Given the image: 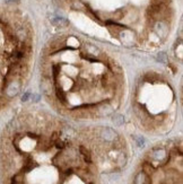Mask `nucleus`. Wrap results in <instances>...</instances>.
<instances>
[{"label":"nucleus","mask_w":183,"mask_h":184,"mask_svg":"<svg viewBox=\"0 0 183 184\" xmlns=\"http://www.w3.org/2000/svg\"><path fill=\"white\" fill-rule=\"evenodd\" d=\"M52 24L56 25V26H60V27H64V26H68L69 22L66 19V18H62V17H56L52 19Z\"/></svg>","instance_id":"0eeeda50"},{"label":"nucleus","mask_w":183,"mask_h":184,"mask_svg":"<svg viewBox=\"0 0 183 184\" xmlns=\"http://www.w3.org/2000/svg\"><path fill=\"white\" fill-rule=\"evenodd\" d=\"M97 111L101 115H110L113 113V109L110 104L105 103V102H102L97 105Z\"/></svg>","instance_id":"7ed1b4c3"},{"label":"nucleus","mask_w":183,"mask_h":184,"mask_svg":"<svg viewBox=\"0 0 183 184\" xmlns=\"http://www.w3.org/2000/svg\"><path fill=\"white\" fill-rule=\"evenodd\" d=\"M56 96H57V98L60 101L62 104H66L67 103V96H66V93L63 91V88L61 87V86H57L56 87Z\"/></svg>","instance_id":"423d86ee"},{"label":"nucleus","mask_w":183,"mask_h":184,"mask_svg":"<svg viewBox=\"0 0 183 184\" xmlns=\"http://www.w3.org/2000/svg\"><path fill=\"white\" fill-rule=\"evenodd\" d=\"M19 91H21V84H19V81H18V80H15V79L10 80V81L7 84L6 88H5V93H6V95H7V96H9V97H14V96H16V95L19 93Z\"/></svg>","instance_id":"f257e3e1"},{"label":"nucleus","mask_w":183,"mask_h":184,"mask_svg":"<svg viewBox=\"0 0 183 184\" xmlns=\"http://www.w3.org/2000/svg\"><path fill=\"white\" fill-rule=\"evenodd\" d=\"M30 96H32V95H30V93H29V92L25 93V94L22 96V102H27V101L30 98Z\"/></svg>","instance_id":"4468645a"},{"label":"nucleus","mask_w":183,"mask_h":184,"mask_svg":"<svg viewBox=\"0 0 183 184\" xmlns=\"http://www.w3.org/2000/svg\"><path fill=\"white\" fill-rule=\"evenodd\" d=\"M101 137L105 141H111L112 142V141H114L118 138V133L113 129H111V128H104L101 131Z\"/></svg>","instance_id":"f03ea898"},{"label":"nucleus","mask_w":183,"mask_h":184,"mask_svg":"<svg viewBox=\"0 0 183 184\" xmlns=\"http://www.w3.org/2000/svg\"><path fill=\"white\" fill-rule=\"evenodd\" d=\"M144 145H145V139L143 137H138L137 138V146L138 147H144Z\"/></svg>","instance_id":"ddd939ff"},{"label":"nucleus","mask_w":183,"mask_h":184,"mask_svg":"<svg viewBox=\"0 0 183 184\" xmlns=\"http://www.w3.org/2000/svg\"><path fill=\"white\" fill-rule=\"evenodd\" d=\"M51 71H52V76H53L54 80H57V78H58V76H59V72H60L59 66H58V64H54V66H52V69H51Z\"/></svg>","instance_id":"9d476101"},{"label":"nucleus","mask_w":183,"mask_h":184,"mask_svg":"<svg viewBox=\"0 0 183 184\" xmlns=\"http://www.w3.org/2000/svg\"><path fill=\"white\" fill-rule=\"evenodd\" d=\"M30 97H32L33 102H38V99H40V95H32Z\"/></svg>","instance_id":"2eb2a0df"},{"label":"nucleus","mask_w":183,"mask_h":184,"mask_svg":"<svg viewBox=\"0 0 183 184\" xmlns=\"http://www.w3.org/2000/svg\"><path fill=\"white\" fill-rule=\"evenodd\" d=\"M157 61L165 63V62L167 61V56H166V53H165V52H159V53L157 54Z\"/></svg>","instance_id":"9b49d317"},{"label":"nucleus","mask_w":183,"mask_h":184,"mask_svg":"<svg viewBox=\"0 0 183 184\" xmlns=\"http://www.w3.org/2000/svg\"><path fill=\"white\" fill-rule=\"evenodd\" d=\"M54 146H56L58 149H63V148L66 147V142L62 141L60 138H59V139H57V140L54 141Z\"/></svg>","instance_id":"f8f14e48"},{"label":"nucleus","mask_w":183,"mask_h":184,"mask_svg":"<svg viewBox=\"0 0 183 184\" xmlns=\"http://www.w3.org/2000/svg\"><path fill=\"white\" fill-rule=\"evenodd\" d=\"M79 154L83 156V158H84L85 163H87V164H91V153H90V150H88L86 147H84V146H79Z\"/></svg>","instance_id":"39448f33"},{"label":"nucleus","mask_w":183,"mask_h":184,"mask_svg":"<svg viewBox=\"0 0 183 184\" xmlns=\"http://www.w3.org/2000/svg\"><path fill=\"white\" fill-rule=\"evenodd\" d=\"M155 171V168H154V166H152L151 163H148V161H145L144 164H143V172L145 173V174H147V175H151L152 172Z\"/></svg>","instance_id":"6e6552de"},{"label":"nucleus","mask_w":183,"mask_h":184,"mask_svg":"<svg viewBox=\"0 0 183 184\" xmlns=\"http://www.w3.org/2000/svg\"><path fill=\"white\" fill-rule=\"evenodd\" d=\"M112 121L115 123L117 125H122L124 123V118L121 114H114L113 118H112Z\"/></svg>","instance_id":"1a4fd4ad"},{"label":"nucleus","mask_w":183,"mask_h":184,"mask_svg":"<svg viewBox=\"0 0 183 184\" xmlns=\"http://www.w3.org/2000/svg\"><path fill=\"white\" fill-rule=\"evenodd\" d=\"M135 184H152V179L144 172H140L135 179Z\"/></svg>","instance_id":"20e7f679"},{"label":"nucleus","mask_w":183,"mask_h":184,"mask_svg":"<svg viewBox=\"0 0 183 184\" xmlns=\"http://www.w3.org/2000/svg\"><path fill=\"white\" fill-rule=\"evenodd\" d=\"M27 136H29L30 138H32V139H37V138H38V136H36V134H34V133H30V132L27 133Z\"/></svg>","instance_id":"dca6fc26"}]
</instances>
